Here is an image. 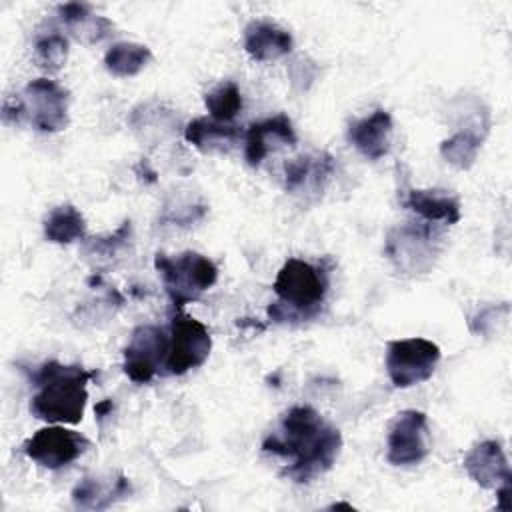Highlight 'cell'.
Returning <instances> with one entry per match:
<instances>
[{"instance_id":"cell-27","label":"cell","mask_w":512,"mask_h":512,"mask_svg":"<svg viewBox=\"0 0 512 512\" xmlns=\"http://www.w3.org/2000/svg\"><path fill=\"white\" fill-rule=\"evenodd\" d=\"M130 230H132L130 220H126V222H122V226H120L114 234L94 238V242L90 244V250H92V252H98V254H104V256H112L114 250L120 248V246L128 240Z\"/></svg>"},{"instance_id":"cell-21","label":"cell","mask_w":512,"mask_h":512,"mask_svg":"<svg viewBox=\"0 0 512 512\" xmlns=\"http://www.w3.org/2000/svg\"><path fill=\"white\" fill-rule=\"evenodd\" d=\"M86 220L82 212L72 204H60L50 210L44 220V236L54 244H70L84 238Z\"/></svg>"},{"instance_id":"cell-4","label":"cell","mask_w":512,"mask_h":512,"mask_svg":"<svg viewBox=\"0 0 512 512\" xmlns=\"http://www.w3.org/2000/svg\"><path fill=\"white\" fill-rule=\"evenodd\" d=\"M154 268L158 270L168 300L176 312L186 304L196 302L218 280L216 264L208 256L192 250L178 256L158 252L154 256Z\"/></svg>"},{"instance_id":"cell-24","label":"cell","mask_w":512,"mask_h":512,"mask_svg":"<svg viewBox=\"0 0 512 512\" xmlns=\"http://www.w3.org/2000/svg\"><path fill=\"white\" fill-rule=\"evenodd\" d=\"M204 104L216 122L228 124L242 110V94L236 82L224 80L206 92Z\"/></svg>"},{"instance_id":"cell-8","label":"cell","mask_w":512,"mask_h":512,"mask_svg":"<svg viewBox=\"0 0 512 512\" xmlns=\"http://www.w3.org/2000/svg\"><path fill=\"white\" fill-rule=\"evenodd\" d=\"M170 336L160 326L142 324L130 334L124 346V374L136 384H148L166 364Z\"/></svg>"},{"instance_id":"cell-2","label":"cell","mask_w":512,"mask_h":512,"mask_svg":"<svg viewBox=\"0 0 512 512\" xmlns=\"http://www.w3.org/2000/svg\"><path fill=\"white\" fill-rule=\"evenodd\" d=\"M94 376V370H86L80 364L42 362L30 372V384L36 388L30 400V412L44 422L78 424L88 400L86 384Z\"/></svg>"},{"instance_id":"cell-1","label":"cell","mask_w":512,"mask_h":512,"mask_svg":"<svg viewBox=\"0 0 512 512\" xmlns=\"http://www.w3.org/2000/svg\"><path fill=\"white\" fill-rule=\"evenodd\" d=\"M340 448V430L328 424L312 406H292L282 416L280 428L262 442L266 454L288 462L284 476L300 484L330 470Z\"/></svg>"},{"instance_id":"cell-10","label":"cell","mask_w":512,"mask_h":512,"mask_svg":"<svg viewBox=\"0 0 512 512\" xmlns=\"http://www.w3.org/2000/svg\"><path fill=\"white\" fill-rule=\"evenodd\" d=\"M88 446L90 440L76 430H68L64 426H46L30 436L22 450L42 468L58 470L80 458Z\"/></svg>"},{"instance_id":"cell-23","label":"cell","mask_w":512,"mask_h":512,"mask_svg":"<svg viewBox=\"0 0 512 512\" xmlns=\"http://www.w3.org/2000/svg\"><path fill=\"white\" fill-rule=\"evenodd\" d=\"M480 146H482V136L474 128H464L452 134L450 138L442 140L440 154L454 168L468 170L476 162Z\"/></svg>"},{"instance_id":"cell-17","label":"cell","mask_w":512,"mask_h":512,"mask_svg":"<svg viewBox=\"0 0 512 512\" xmlns=\"http://www.w3.org/2000/svg\"><path fill=\"white\" fill-rule=\"evenodd\" d=\"M292 34L268 20H254L244 28V50L252 60L272 62L290 54Z\"/></svg>"},{"instance_id":"cell-26","label":"cell","mask_w":512,"mask_h":512,"mask_svg":"<svg viewBox=\"0 0 512 512\" xmlns=\"http://www.w3.org/2000/svg\"><path fill=\"white\" fill-rule=\"evenodd\" d=\"M510 314L508 302H502L500 306H488L480 310L472 320H470V330L478 336H490L494 330H498V324H506Z\"/></svg>"},{"instance_id":"cell-25","label":"cell","mask_w":512,"mask_h":512,"mask_svg":"<svg viewBox=\"0 0 512 512\" xmlns=\"http://www.w3.org/2000/svg\"><path fill=\"white\" fill-rule=\"evenodd\" d=\"M68 40L58 30L38 34L34 40V60L46 72H58L66 64Z\"/></svg>"},{"instance_id":"cell-13","label":"cell","mask_w":512,"mask_h":512,"mask_svg":"<svg viewBox=\"0 0 512 512\" xmlns=\"http://www.w3.org/2000/svg\"><path fill=\"white\" fill-rule=\"evenodd\" d=\"M296 132L292 120L286 114H276L272 118L252 122L244 136V158L250 166H260L270 150L280 146H294Z\"/></svg>"},{"instance_id":"cell-18","label":"cell","mask_w":512,"mask_h":512,"mask_svg":"<svg viewBox=\"0 0 512 512\" xmlns=\"http://www.w3.org/2000/svg\"><path fill=\"white\" fill-rule=\"evenodd\" d=\"M402 206L424 218L426 222H442L446 226L456 224L462 216L460 200L444 190H420L410 188L402 196Z\"/></svg>"},{"instance_id":"cell-29","label":"cell","mask_w":512,"mask_h":512,"mask_svg":"<svg viewBox=\"0 0 512 512\" xmlns=\"http://www.w3.org/2000/svg\"><path fill=\"white\" fill-rule=\"evenodd\" d=\"M496 496H498V504H496L498 510H504V512L512 510V482H506L500 488H496Z\"/></svg>"},{"instance_id":"cell-3","label":"cell","mask_w":512,"mask_h":512,"mask_svg":"<svg viewBox=\"0 0 512 512\" xmlns=\"http://www.w3.org/2000/svg\"><path fill=\"white\" fill-rule=\"evenodd\" d=\"M328 286L330 278L322 266L288 258L276 274L272 288L278 300L268 306V318L288 322L314 316L326 298Z\"/></svg>"},{"instance_id":"cell-6","label":"cell","mask_w":512,"mask_h":512,"mask_svg":"<svg viewBox=\"0 0 512 512\" xmlns=\"http://www.w3.org/2000/svg\"><path fill=\"white\" fill-rule=\"evenodd\" d=\"M212 350L210 330L196 318L176 312L170 320V346L164 372L182 376L206 362Z\"/></svg>"},{"instance_id":"cell-31","label":"cell","mask_w":512,"mask_h":512,"mask_svg":"<svg viewBox=\"0 0 512 512\" xmlns=\"http://www.w3.org/2000/svg\"><path fill=\"white\" fill-rule=\"evenodd\" d=\"M330 508H348V510H352V506L350 504H344V502H338V504H332Z\"/></svg>"},{"instance_id":"cell-12","label":"cell","mask_w":512,"mask_h":512,"mask_svg":"<svg viewBox=\"0 0 512 512\" xmlns=\"http://www.w3.org/2000/svg\"><path fill=\"white\" fill-rule=\"evenodd\" d=\"M334 168L332 154L324 150L300 154L284 166V188L296 196L318 198L334 174Z\"/></svg>"},{"instance_id":"cell-20","label":"cell","mask_w":512,"mask_h":512,"mask_svg":"<svg viewBox=\"0 0 512 512\" xmlns=\"http://www.w3.org/2000/svg\"><path fill=\"white\" fill-rule=\"evenodd\" d=\"M242 132L238 126L216 122L212 118H194L184 128V138L188 144L196 146L202 152L228 150L240 140Z\"/></svg>"},{"instance_id":"cell-16","label":"cell","mask_w":512,"mask_h":512,"mask_svg":"<svg viewBox=\"0 0 512 512\" xmlns=\"http://www.w3.org/2000/svg\"><path fill=\"white\" fill-rule=\"evenodd\" d=\"M132 486L120 472L114 476H84L72 490V502L84 510H106L114 502L130 496Z\"/></svg>"},{"instance_id":"cell-5","label":"cell","mask_w":512,"mask_h":512,"mask_svg":"<svg viewBox=\"0 0 512 512\" xmlns=\"http://www.w3.org/2000/svg\"><path fill=\"white\" fill-rule=\"evenodd\" d=\"M440 360V348L426 338H400L386 344V372L396 388L426 382Z\"/></svg>"},{"instance_id":"cell-28","label":"cell","mask_w":512,"mask_h":512,"mask_svg":"<svg viewBox=\"0 0 512 512\" xmlns=\"http://www.w3.org/2000/svg\"><path fill=\"white\" fill-rule=\"evenodd\" d=\"M26 118L22 96H8L2 104V120L6 124H20Z\"/></svg>"},{"instance_id":"cell-14","label":"cell","mask_w":512,"mask_h":512,"mask_svg":"<svg viewBox=\"0 0 512 512\" xmlns=\"http://www.w3.org/2000/svg\"><path fill=\"white\" fill-rule=\"evenodd\" d=\"M462 466L466 474L482 488L496 490L506 482H512V470L506 454L496 440H482L464 456Z\"/></svg>"},{"instance_id":"cell-30","label":"cell","mask_w":512,"mask_h":512,"mask_svg":"<svg viewBox=\"0 0 512 512\" xmlns=\"http://www.w3.org/2000/svg\"><path fill=\"white\" fill-rule=\"evenodd\" d=\"M110 410H112V402H110V400H102L100 404H96V410H94V412H96L98 418H104Z\"/></svg>"},{"instance_id":"cell-22","label":"cell","mask_w":512,"mask_h":512,"mask_svg":"<svg viewBox=\"0 0 512 512\" xmlns=\"http://www.w3.org/2000/svg\"><path fill=\"white\" fill-rule=\"evenodd\" d=\"M152 60V52L144 44L134 42H118L112 44L104 54V66L114 76H136L148 62Z\"/></svg>"},{"instance_id":"cell-7","label":"cell","mask_w":512,"mask_h":512,"mask_svg":"<svg viewBox=\"0 0 512 512\" xmlns=\"http://www.w3.org/2000/svg\"><path fill=\"white\" fill-rule=\"evenodd\" d=\"M386 256L406 274H420L430 270L438 254L436 232L428 224H402L386 236Z\"/></svg>"},{"instance_id":"cell-9","label":"cell","mask_w":512,"mask_h":512,"mask_svg":"<svg viewBox=\"0 0 512 512\" xmlns=\"http://www.w3.org/2000/svg\"><path fill=\"white\" fill-rule=\"evenodd\" d=\"M26 118L38 132H60L68 124V90L56 80L36 78L22 94Z\"/></svg>"},{"instance_id":"cell-11","label":"cell","mask_w":512,"mask_h":512,"mask_svg":"<svg viewBox=\"0 0 512 512\" xmlns=\"http://www.w3.org/2000/svg\"><path fill=\"white\" fill-rule=\"evenodd\" d=\"M386 458L392 466L420 464L430 452L428 418L420 410L400 412L388 432Z\"/></svg>"},{"instance_id":"cell-19","label":"cell","mask_w":512,"mask_h":512,"mask_svg":"<svg viewBox=\"0 0 512 512\" xmlns=\"http://www.w3.org/2000/svg\"><path fill=\"white\" fill-rule=\"evenodd\" d=\"M58 18L70 30V34L84 44H96L104 40L114 28V24L108 18L94 16L90 4L84 2L60 4Z\"/></svg>"},{"instance_id":"cell-15","label":"cell","mask_w":512,"mask_h":512,"mask_svg":"<svg viewBox=\"0 0 512 512\" xmlns=\"http://www.w3.org/2000/svg\"><path fill=\"white\" fill-rule=\"evenodd\" d=\"M392 116L384 108H376L372 114L352 120L346 130L348 142L366 158L378 160L388 154L392 140Z\"/></svg>"}]
</instances>
